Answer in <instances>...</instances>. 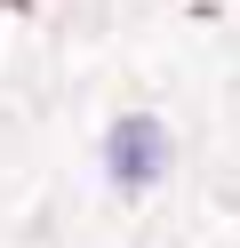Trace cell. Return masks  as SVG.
Listing matches in <instances>:
<instances>
[{"instance_id":"obj_1","label":"cell","mask_w":240,"mask_h":248,"mask_svg":"<svg viewBox=\"0 0 240 248\" xmlns=\"http://www.w3.org/2000/svg\"><path fill=\"white\" fill-rule=\"evenodd\" d=\"M160 168H168V136L152 120H120L112 128V176L120 184H160Z\"/></svg>"},{"instance_id":"obj_2","label":"cell","mask_w":240,"mask_h":248,"mask_svg":"<svg viewBox=\"0 0 240 248\" xmlns=\"http://www.w3.org/2000/svg\"><path fill=\"white\" fill-rule=\"evenodd\" d=\"M200 8H216V0H200Z\"/></svg>"}]
</instances>
